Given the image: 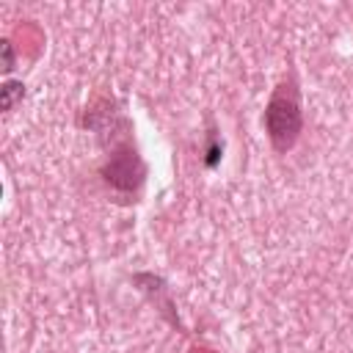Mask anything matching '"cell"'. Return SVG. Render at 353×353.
Returning <instances> with one entry per match:
<instances>
[{
  "label": "cell",
  "instance_id": "obj_1",
  "mask_svg": "<svg viewBox=\"0 0 353 353\" xmlns=\"http://www.w3.org/2000/svg\"><path fill=\"white\" fill-rule=\"evenodd\" d=\"M303 130V110H301V91L292 77L281 80L265 108V132L276 152H290Z\"/></svg>",
  "mask_w": 353,
  "mask_h": 353
},
{
  "label": "cell",
  "instance_id": "obj_2",
  "mask_svg": "<svg viewBox=\"0 0 353 353\" xmlns=\"http://www.w3.org/2000/svg\"><path fill=\"white\" fill-rule=\"evenodd\" d=\"M143 176H146V168L132 143H119L102 165V179L119 193H135Z\"/></svg>",
  "mask_w": 353,
  "mask_h": 353
},
{
  "label": "cell",
  "instance_id": "obj_3",
  "mask_svg": "<svg viewBox=\"0 0 353 353\" xmlns=\"http://www.w3.org/2000/svg\"><path fill=\"white\" fill-rule=\"evenodd\" d=\"M19 99H22V83H17V80L3 83V88H0V108L3 110H14V105Z\"/></svg>",
  "mask_w": 353,
  "mask_h": 353
},
{
  "label": "cell",
  "instance_id": "obj_4",
  "mask_svg": "<svg viewBox=\"0 0 353 353\" xmlns=\"http://www.w3.org/2000/svg\"><path fill=\"white\" fill-rule=\"evenodd\" d=\"M0 50H3V72L8 74V72L14 69V50H11V41L3 39V41H0Z\"/></svg>",
  "mask_w": 353,
  "mask_h": 353
}]
</instances>
